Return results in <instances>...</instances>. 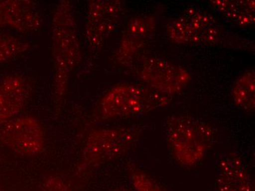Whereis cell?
Returning <instances> with one entry per match:
<instances>
[{
  "instance_id": "obj_1",
  "label": "cell",
  "mask_w": 255,
  "mask_h": 191,
  "mask_svg": "<svg viewBox=\"0 0 255 191\" xmlns=\"http://www.w3.org/2000/svg\"><path fill=\"white\" fill-rule=\"evenodd\" d=\"M51 49L54 97L59 103L66 95L72 73L82 59L76 12L69 0H61L54 8L51 20Z\"/></svg>"
},
{
  "instance_id": "obj_2",
  "label": "cell",
  "mask_w": 255,
  "mask_h": 191,
  "mask_svg": "<svg viewBox=\"0 0 255 191\" xmlns=\"http://www.w3.org/2000/svg\"><path fill=\"white\" fill-rule=\"evenodd\" d=\"M166 30L177 44L252 49L251 41L227 30L212 15L194 6L169 18Z\"/></svg>"
},
{
  "instance_id": "obj_3",
  "label": "cell",
  "mask_w": 255,
  "mask_h": 191,
  "mask_svg": "<svg viewBox=\"0 0 255 191\" xmlns=\"http://www.w3.org/2000/svg\"><path fill=\"white\" fill-rule=\"evenodd\" d=\"M164 128L171 155L178 164L186 167L201 162L215 142L214 127L188 115L169 116Z\"/></svg>"
},
{
  "instance_id": "obj_4",
  "label": "cell",
  "mask_w": 255,
  "mask_h": 191,
  "mask_svg": "<svg viewBox=\"0 0 255 191\" xmlns=\"http://www.w3.org/2000/svg\"><path fill=\"white\" fill-rule=\"evenodd\" d=\"M141 132L128 127H106L90 133L77 166L78 175H84L122 156L139 140Z\"/></svg>"
},
{
  "instance_id": "obj_5",
  "label": "cell",
  "mask_w": 255,
  "mask_h": 191,
  "mask_svg": "<svg viewBox=\"0 0 255 191\" xmlns=\"http://www.w3.org/2000/svg\"><path fill=\"white\" fill-rule=\"evenodd\" d=\"M169 102V96L152 88L135 84L119 83L103 96L100 110L104 119L132 117L162 108Z\"/></svg>"
},
{
  "instance_id": "obj_6",
  "label": "cell",
  "mask_w": 255,
  "mask_h": 191,
  "mask_svg": "<svg viewBox=\"0 0 255 191\" xmlns=\"http://www.w3.org/2000/svg\"><path fill=\"white\" fill-rule=\"evenodd\" d=\"M126 13L125 3L119 0H90L85 18V40L91 52L102 49L116 31Z\"/></svg>"
},
{
  "instance_id": "obj_7",
  "label": "cell",
  "mask_w": 255,
  "mask_h": 191,
  "mask_svg": "<svg viewBox=\"0 0 255 191\" xmlns=\"http://www.w3.org/2000/svg\"><path fill=\"white\" fill-rule=\"evenodd\" d=\"M0 141L21 156H37L46 150L43 126L32 116L14 118L3 123L0 127Z\"/></svg>"
},
{
  "instance_id": "obj_8",
  "label": "cell",
  "mask_w": 255,
  "mask_h": 191,
  "mask_svg": "<svg viewBox=\"0 0 255 191\" xmlns=\"http://www.w3.org/2000/svg\"><path fill=\"white\" fill-rule=\"evenodd\" d=\"M140 77L149 88L169 97L181 93L191 80L189 70L159 57L143 62Z\"/></svg>"
},
{
  "instance_id": "obj_9",
  "label": "cell",
  "mask_w": 255,
  "mask_h": 191,
  "mask_svg": "<svg viewBox=\"0 0 255 191\" xmlns=\"http://www.w3.org/2000/svg\"><path fill=\"white\" fill-rule=\"evenodd\" d=\"M156 29V18L150 14L136 15L126 24L117 49L116 60L129 66L151 41Z\"/></svg>"
},
{
  "instance_id": "obj_10",
  "label": "cell",
  "mask_w": 255,
  "mask_h": 191,
  "mask_svg": "<svg viewBox=\"0 0 255 191\" xmlns=\"http://www.w3.org/2000/svg\"><path fill=\"white\" fill-rule=\"evenodd\" d=\"M42 24L43 18L35 1H0V27H10L21 32H33L39 30Z\"/></svg>"
},
{
  "instance_id": "obj_11",
  "label": "cell",
  "mask_w": 255,
  "mask_h": 191,
  "mask_svg": "<svg viewBox=\"0 0 255 191\" xmlns=\"http://www.w3.org/2000/svg\"><path fill=\"white\" fill-rule=\"evenodd\" d=\"M215 191H255L254 180L240 155L231 152L221 158Z\"/></svg>"
},
{
  "instance_id": "obj_12",
  "label": "cell",
  "mask_w": 255,
  "mask_h": 191,
  "mask_svg": "<svg viewBox=\"0 0 255 191\" xmlns=\"http://www.w3.org/2000/svg\"><path fill=\"white\" fill-rule=\"evenodd\" d=\"M30 85L23 76L11 74L0 83V124L14 119L25 107Z\"/></svg>"
},
{
  "instance_id": "obj_13",
  "label": "cell",
  "mask_w": 255,
  "mask_h": 191,
  "mask_svg": "<svg viewBox=\"0 0 255 191\" xmlns=\"http://www.w3.org/2000/svg\"><path fill=\"white\" fill-rule=\"evenodd\" d=\"M210 4L225 19L240 27L255 24V3L250 0H213Z\"/></svg>"
},
{
  "instance_id": "obj_14",
  "label": "cell",
  "mask_w": 255,
  "mask_h": 191,
  "mask_svg": "<svg viewBox=\"0 0 255 191\" xmlns=\"http://www.w3.org/2000/svg\"><path fill=\"white\" fill-rule=\"evenodd\" d=\"M232 98L235 105L244 111L253 113L255 109V71H244L233 83Z\"/></svg>"
},
{
  "instance_id": "obj_15",
  "label": "cell",
  "mask_w": 255,
  "mask_h": 191,
  "mask_svg": "<svg viewBox=\"0 0 255 191\" xmlns=\"http://www.w3.org/2000/svg\"><path fill=\"white\" fill-rule=\"evenodd\" d=\"M29 44L11 35L0 33V63L11 60L29 50Z\"/></svg>"
},
{
  "instance_id": "obj_16",
  "label": "cell",
  "mask_w": 255,
  "mask_h": 191,
  "mask_svg": "<svg viewBox=\"0 0 255 191\" xmlns=\"http://www.w3.org/2000/svg\"><path fill=\"white\" fill-rule=\"evenodd\" d=\"M130 182L136 191H167L148 175L137 169H132Z\"/></svg>"
},
{
  "instance_id": "obj_17",
  "label": "cell",
  "mask_w": 255,
  "mask_h": 191,
  "mask_svg": "<svg viewBox=\"0 0 255 191\" xmlns=\"http://www.w3.org/2000/svg\"><path fill=\"white\" fill-rule=\"evenodd\" d=\"M42 191H71L65 181L57 176H47L42 183Z\"/></svg>"
},
{
  "instance_id": "obj_18",
  "label": "cell",
  "mask_w": 255,
  "mask_h": 191,
  "mask_svg": "<svg viewBox=\"0 0 255 191\" xmlns=\"http://www.w3.org/2000/svg\"><path fill=\"white\" fill-rule=\"evenodd\" d=\"M113 191H131L128 190V189H117V190H115Z\"/></svg>"
},
{
  "instance_id": "obj_19",
  "label": "cell",
  "mask_w": 255,
  "mask_h": 191,
  "mask_svg": "<svg viewBox=\"0 0 255 191\" xmlns=\"http://www.w3.org/2000/svg\"></svg>"
}]
</instances>
